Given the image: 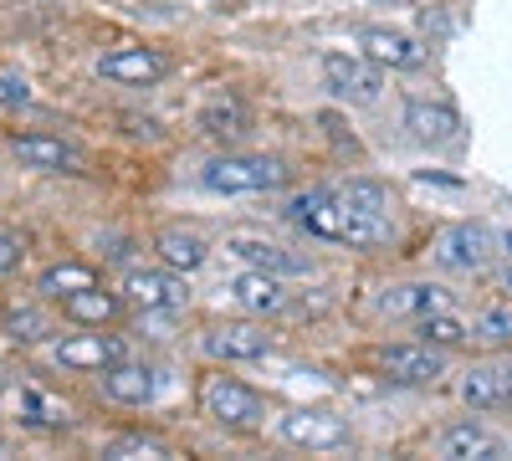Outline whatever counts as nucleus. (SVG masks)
I'll return each mask as SVG.
<instances>
[{
    "mask_svg": "<svg viewBox=\"0 0 512 461\" xmlns=\"http://www.w3.org/2000/svg\"><path fill=\"white\" fill-rule=\"evenodd\" d=\"M287 216L318 241H338V246H384L395 236L390 216H369L359 205H349L338 190H308L287 205Z\"/></svg>",
    "mask_w": 512,
    "mask_h": 461,
    "instance_id": "nucleus-1",
    "label": "nucleus"
},
{
    "mask_svg": "<svg viewBox=\"0 0 512 461\" xmlns=\"http://www.w3.org/2000/svg\"><path fill=\"white\" fill-rule=\"evenodd\" d=\"M282 180H287L282 159H267V154H226L200 170V185L216 195H262V190H277Z\"/></svg>",
    "mask_w": 512,
    "mask_h": 461,
    "instance_id": "nucleus-2",
    "label": "nucleus"
},
{
    "mask_svg": "<svg viewBox=\"0 0 512 461\" xmlns=\"http://www.w3.org/2000/svg\"><path fill=\"white\" fill-rule=\"evenodd\" d=\"M200 410L210 415V421H221V426H256L262 421V395H256L251 385L231 380V374H210V380L200 385Z\"/></svg>",
    "mask_w": 512,
    "mask_h": 461,
    "instance_id": "nucleus-3",
    "label": "nucleus"
},
{
    "mask_svg": "<svg viewBox=\"0 0 512 461\" xmlns=\"http://www.w3.org/2000/svg\"><path fill=\"white\" fill-rule=\"evenodd\" d=\"M349 421L344 415H333V410H292L282 415V441L292 446H303V451H338V446H349Z\"/></svg>",
    "mask_w": 512,
    "mask_h": 461,
    "instance_id": "nucleus-4",
    "label": "nucleus"
},
{
    "mask_svg": "<svg viewBox=\"0 0 512 461\" xmlns=\"http://www.w3.org/2000/svg\"><path fill=\"white\" fill-rule=\"evenodd\" d=\"M374 359L384 369V380H395V385H436L441 369H446L441 349H431V344H390Z\"/></svg>",
    "mask_w": 512,
    "mask_h": 461,
    "instance_id": "nucleus-5",
    "label": "nucleus"
},
{
    "mask_svg": "<svg viewBox=\"0 0 512 461\" xmlns=\"http://www.w3.org/2000/svg\"><path fill=\"white\" fill-rule=\"evenodd\" d=\"M323 82H328V93L344 98V103H374L379 88H384V82H379V62L344 57V52L323 57Z\"/></svg>",
    "mask_w": 512,
    "mask_h": 461,
    "instance_id": "nucleus-6",
    "label": "nucleus"
},
{
    "mask_svg": "<svg viewBox=\"0 0 512 461\" xmlns=\"http://www.w3.org/2000/svg\"><path fill=\"white\" fill-rule=\"evenodd\" d=\"M98 72L108 82H123V88H154L159 77L175 72V62H169L164 52H149V47H118L98 62Z\"/></svg>",
    "mask_w": 512,
    "mask_h": 461,
    "instance_id": "nucleus-7",
    "label": "nucleus"
},
{
    "mask_svg": "<svg viewBox=\"0 0 512 461\" xmlns=\"http://www.w3.org/2000/svg\"><path fill=\"white\" fill-rule=\"evenodd\" d=\"M123 292H128V303L144 308V313H180L190 303V287L175 277V267L169 272H134L123 282Z\"/></svg>",
    "mask_w": 512,
    "mask_h": 461,
    "instance_id": "nucleus-8",
    "label": "nucleus"
},
{
    "mask_svg": "<svg viewBox=\"0 0 512 461\" xmlns=\"http://www.w3.org/2000/svg\"><path fill=\"white\" fill-rule=\"evenodd\" d=\"M436 262L441 267H456V272H477V267H487L492 262V231L487 226H451V231H441V241H436Z\"/></svg>",
    "mask_w": 512,
    "mask_h": 461,
    "instance_id": "nucleus-9",
    "label": "nucleus"
},
{
    "mask_svg": "<svg viewBox=\"0 0 512 461\" xmlns=\"http://www.w3.org/2000/svg\"><path fill=\"white\" fill-rule=\"evenodd\" d=\"M11 154L21 164H31V170H41V175H77L82 170V154L67 139H47V134H16Z\"/></svg>",
    "mask_w": 512,
    "mask_h": 461,
    "instance_id": "nucleus-10",
    "label": "nucleus"
},
{
    "mask_svg": "<svg viewBox=\"0 0 512 461\" xmlns=\"http://www.w3.org/2000/svg\"><path fill=\"white\" fill-rule=\"evenodd\" d=\"M52 359L62 369H113L128 359V344L113 339V333H82V339H67L52 349Z\"/></svg>",
    "mask_w": 512,
    "mask_h": 461,
    "instance_id": "nucleus-11",
    "label": "nucleus"
},
{
    "mask_svg": "<svg viewBox=\"0 0 512 461\" xmlns=\"http://www.w3.org/2000/svg\"><path fill=\"white\" fill-rule=\"evenodd\" d=\"M405 129L420 139V144H431V149H441V144H456L461 139V113L451 108V103H431V98H415L410 108H405Z\"/></svg>",
    "mask_w": 512,
    "mask_h": 461,
    "instance_id": "nucleus-12",
    "label": "nucleus"
},
{
    "mask_svg": "<svg viewBox=\"0 0 512 461\" xmlns=\"http://www.w3.org/2000/svg\"><path fill=\"white\" fill-rule=\"evenodd\" d=\"M226 251H231V257H241L246 267H262V272H313L308 257H292L287 246H277L267 236H251V231L226 236Z\"/></svg>",
    "mask_w": 512,
    "mask_h": 461,
    "instance_id": "nucleus-13",
    "label": "nucleus"
},
{
    "mask_svg": "<svg viewBox=\"0 0 512 461\" xmlns=\"http://www.w3.org/2000/svg\"><path fill=\"white\" fill-rule=\"evenodd\" d=\"M272 349V333L256 323H216L205 333V354L210 359H262Z\"/></svg>",
    "mask_w": 512,
    "mask_h": 461,
    "instance_id": "nucleus-14",
    "label": "nucleus"
},
{
    "mask_svg": "<svg viewBox=\"0 0 512 461\" xmlns=\"http://www.w3.org/2000/svg\"><path fill=\"white\" fill-rule=\"evenodd\" d=\"M359 47H364V57L379 62V67H420V62H425L420 41L405 36V31H390V26H364V31H359Z\"/></svg>",
    "mask_w": 512,
    "mask_h": 461,
    "instance_id": "nucleus-15",
    "label": "nucleus"
},
{
    "mask_svg": "<svg viewBox=\"0 0 512 461\" xmlns=\"http://www.w3.org/2000/svg\"><path fill=\"white\" fill-rule=\"evenodd\" d=\"M441 308H451V292L436 282H405V287L379 292V313H390V318H425Z\"/></svg>",
    "mask_w": 512,
    "mask_h": 461,
    "instance_id": "nucleus-16",
    "label": "nucleus"
},
{
    "mask_svg": "<svg viewBox=\"0 0 512 461\" xmlns=\"http://www.w3.org/2000/svg\"><path fill=\"white\" fill-rule=\"evenodd\" d=\"M436 456H451V461H497L502 456V441L487 426L461 421V426H446L436 436Z\"/></svg>",
    "mask_w": 512,
    "mask_h": 461,
    "instance_id": "nucleus-17",
    "label": "nucleus"
},
{
    "mask_svg": "<svg viewBox=\"0 0 512 461\" xmlns=\"http://www.w3.org/2000/svg\"><path fill=\"white\" fill-rule=\"evenodd\" d=\"M461 400L477 405V410L512 405V364H477V369L461 380Z\"/></svg>",
    "mask_w": 512,
    "mask_h": 461,
    "instance_id": "nucleus-18",
    "label": "nucleus"
},
{
    "mask_svg": "<svg viewBox=\"0 0 512 461\" xmlns=\"http://www.w3.org/2000/svg\"><path fill=\"white\" fill-rule=\"evenodd\" d=\"M231 298L246 308V313H282L287 308V292L277 282V272H262V267H251L231 282Z\"/></svg>",
    "mask_w": 512,
    "mask_h": 461,
    "instance_id": "nucleus-19",
    "label": "nucleus"
},
{
    "mask_svg": "<svg viewBox=\"0 0 512 461\" xmlns=\"http://www.w3.org/2000/svg\"><path fill=\"white\" fill-rule=\"evenodd\" d=\"M251 129V118H246V103L236 93H221V98H210L200 108V134L205 139H216V144H231Z\"/></svg>",
    "mask_w": 512,
    "mask_h": 461,
    "instance_id": "nucleus-20",
    "label": "nucleus"
},
{
    "mask_svg": "<svg viewBox=\"0 0 512 461\" xmlns=\"http://www.w3.org/2000/svg\"><path fill=\"white\" fill-rule=\"evenodd\" d=\"M154 369H144V364H113V369H103V390H108V400H118V405H149L154 400Z\"/></svg>",
    "mask_w": 512,
    "mask_h": 461,
    "instance_id": "nucleus-21",
    "label": "nucleus"
},
{
    "mask_svg": "<svg viewBox=\"0 0 512 461\" xmlns=\"http://www.w3.org/2000/svg\"><path fill=\"white\" fill-rule=\"evenodd\" d=\"M159 257L175 267V272H195L205 257H210V246H205V236L200 231H180V226H169V231H159Z\"/></svg>",
    "mask_w": 512,
    "mask_h": 461,
    "instance_id": "nucleus-22",
    "label": "nucleus"
},
{
    "mask_svg": "<svg viewBox=\"0 0 512 461\" xmlns=\"http://www.w3.org/2000/svg\"><path fill=\"white\" fill-rule=\"evenodd\" d=\"M62 313L72 318V323H113L118 318V298L113 292H103V287H82V292H72V298H62Z\"/></svg>",
    "mask_w": 512,
    "mask_h": 461,
    "instance_id": "nucleus-23",
    "label": "nucleus"
},
{
    "mask_svg": "<svg viewBox=\"0 0 512 461\" xmlns=\"http://www.w3.org/2000/svg\"><path fill=\"white\" fill-rule=\"evenodd\" d=\"M82 287H98V272L82 267V262H67V267H47V272H41V292H47V298H72V292H82Z\"/></svg>",
    "mask_w": 512,
    "mask_h": 461,
    "instance_id": "nucleus-24",
    "label": "nucleus"
},
{
    "mask_svg": "<svg viewBox=\"0 0 512 461\" xmlns=\"http://www.w3.org/2000/svg\"><path fill=\"white\" fill-rule=\"evenodd\" d=\"M21 421L26 426H67V405L52 400V395H41L36 385L21 390Z\"/></svg>",
    "mask_w": 512,
    "mask_h": 461,
    "instance_id": "nucleus-25",
    "label": "nucleus"
},
{
    "mask_svg": "<svg viewBox=\"0 0 512 461\" xmlns=\"http://www.w3.org/2000/svg\"><path fill=\"white\" fill-rule=\"evenodd\" d=\"M333 190L349 205H359V211H369V216H390V190L374 185V180H349V185H333Z\"/></svg>",
    "mask_w": 512,
    "mask_h": 461,
    "instance_id": "nucleus-26",
    "label": "nucleus"
},
{
    "mask_svg": "<svg viewBox=\"0 0 512 461\" xmlns=\"http://www.w3.org/2000/svg\"><path fill=\"white\" fill-rule=\"evenodd\" d=\"M420 333H425V344H441V349H451V344L466 339V328H461L446 308H441V313H425V318H420Z\"/></svg>",
    "mask_w": 512,
    "mask_h": 461,
    "instance_id": "nucleus-27",
    "label": "nucleus"
},
{
    "mask_svg": "<svg viewBox=\"0 0 512 461\" xmlns=\"http://www.w3.org/2000/svg\"><path fill=\"white\" fill-rule=\"evenodd\" d=\"M6 333H11L16 344H36L41 333H47V318H41L36 308H11L6 313Z\"/></svg>",
    "mask_w": 512,
    "mask_h": 461,
    "instance_id": "nucleus-28",
    "label": "nucleus"
},
{
    "mask_svg": "<svg viewBox=\"0 0 512 461\" xmlns=\"http://www.w3.org/2000/svg\"><path fill=\"white\" fill-rule=\"evenodd\" d=\"M103 456H118V461H128V456H169V446L154 441V436H118V441L103 446Z\"/></svg>",
    "mask_w": 512,
    "mask_h": 461,
    "instance_id": "nucleus-29",
    "label": "nucleus"
},
{
    "mask_svg": "<svg viewBox=\"0 0 512 461\" xmlns=\"http://www.w3.org/2000/svg\"><path fill=\"white\" fill-rule=\"evenodd\" d=\"M477 333H482L487 344H512V308H487L482 323H477Z\"/></svg>",
    "mask_w": 512,
    "mask_h": 461,
    "instance_id": "nucleus-30",
    "label": "nucleus"
},
{
    "mask_svg": "<svg viewBox=\"0 0 512 461\" xmlns=\"http://www.w3.org/2000/svg\"><path fill=\"white\" fill-rule=\"evenodd\" d=\"M26 98H31L26 77H16V72H0V103H26Z\"/></svg>",
    "mask_w": 512,
    "mask_h": 461,
    "instance_id": "nucleus-31",
    "label": "nucleus"
},
{
    "mask_svg": "<svg viewBox=\"0 0 512 461\" xmlns=\"http://www.w3.org/2000/svg\"><path fill=\"white\" fill-rule=\"evenodd\" d=\"M16 262H21V241L0 231V277H6V272H16Z\"/></svg>",
    "mask_w": 512,
    "mask_h": 461,
    "instance_id": "nucleus-32",
    "label": "nucleus"
},
{
    "mask_svg": "<svg viewBox=\"0 0 512 461\" xmlns=\"http://www.w3.org/2000/svg\"><path fill=\"white\" fill-rule=\"evenodd\" d=\"M390 6H415V0H390Z\"/></svg>",
    "mask_w": 512,
    "mask_h": 461,
    "instance_id": "nucleus-33",
    "label": "nucleus"
},
{
    "mask_svg": "<svg viewBox=\"0 0 512 461\" xmlns=\"http://www.w3.org/2000/svg\"><path fill=\"white\" fill-rule=\"evenodd\" d=\"M0 456H6V446H0Z\"/></svg>",
    "mask_w": 512,
    "mask_h": 461,
    "instance_id": "nucleus-34",
    "label": "nucleus"
},
{
    "mask_svg": "<svg viewBox=\"0 0 512 461\" xmlns=\"http://www.w3.org/2000/svg\"><path fill=\"white\" fill-rule=\"evenodd\" d=\"M507 246H512V236H507Z\"/></svg>",
    "mask_w": 512,
    "mask_h": 461,
    "instance_id": "nucleus-35",
    "label": "nucleus"
}]
</instances>
